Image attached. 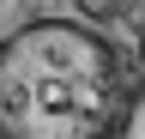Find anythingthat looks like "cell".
<instances>
[{
    "label": "cell",
    "instance_id": "3957f363",
    "mask_svg": "<svg viewBox=\"0 0 145 139\" xmlns=\"http://www.w3.org/2000/svg\"><path fill=\"white\" fill-rule=\"evenodd\" d=\"M139 61H145V42H139Z\"/></svg>",
    "mask_w": 145,
    "mask_h": 139
},
{
    "label": "cell",
    "instance_id": "6da1fadb",
    "mask_svg": "<svg viewBox=\"0 0 145 139\" xmlns=\"http://www.w3.org/2000/svg\"><path fill=\"white\" fill-rule=\"evenodd\" d=\"M127 115V61L91 18L42 12L0 37V139H115Z\"/></svg>",
    "mask_w": 145,
    "mask_h": 139
},
{
    "label": "cell",
    "instance_id": "7a4b0ae2",
    "mask_svg": "<svg viewBox=\"0 0 145 139\" xmlns=\"http://www.w3.org/2000/svg\"><path fill=\"white\" fill-rule=\"evenodd\" d=\"M121 6H127V0H79V18L109 24V18H121Z\"/></svg>",
    "mask_w": 145,
    "mask_h": 139
}]
</instances>
